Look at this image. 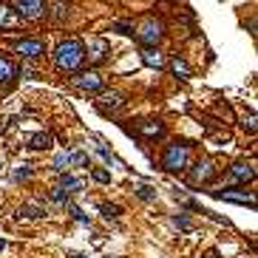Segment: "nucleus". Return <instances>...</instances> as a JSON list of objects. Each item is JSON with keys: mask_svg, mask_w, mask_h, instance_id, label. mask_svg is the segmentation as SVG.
<instances>
[{"mask_svg": "<svg viewBox=\"0 0 258 258\" xmlns=\"http://www.w3.org/2000/svg\"><path fill=\"white\" fill-rule=\"evenodd\" d=\"M82 60H85V45H82L80 37H68L54 48V65L60 71H77Z\"/></svg>", "mask_w": 258, "mask_h": 258, "instance_id": "1", "label": "nucleus"}, {"mask_svg": "<svg viewBox=\"0 0 258 258\" xmlns=\"http://www.w3.org/2000/svg\"><path fill=\"white\" fill-rule=\"evenodd\" d=\"M187 162H190V145L170 142L168 148H165V156H162V168L165 170L182 173V170H187Z\"/></svg>", "mask_w": 258, "mask_h": 258, "instance_id": "2", "label": "nucleus"}, {"mask_svg": "<svg viewBox=\"0 0 258 258\" xmlns=\"http://www.w3.org/2000/svg\"><path fill=\"white\" fill-rule=\"evenodd\" d=\"M71 85L77 91H85V94H99V91L105 88V77L99 71H94V68H88V71H77L71 77Z\"/></svg>", "mask_w": 258, "mask_h": 258, "instance_id": "3", "label": "nucleus"}, {"mask_svg": "<svg viewBox=\"0 0 258 258\" xmlns=\"http://www.w3.org/2000/svg\"><path fill=\"white\" fill-rule=\"evenodd\" d=\"M134 34L142 45H159L162 37H165V23L156 17H148L139 28H134Z\"/></svg>", "mask_w": 258, "mask_h": 258, "instance_id": "4", "label": "nucleus"}, {"mask_svg": "<svg viewBox=\"0 0 258 258\" xmlns=\"http://www.w3.org/2000/svg\"><path fill=\"white\" fill-rule=\"evenodd\" d=\"M190 185L193 187H199V185H210L216 179V165H213V159H199L193 168H190Z\"/></svg>", "mask_w": 258, "mask_h": 258, "instance_id": "5", "label": "nucleus"}, {"mask_svg": "<svg viewBox=\"0 0 258 258\" xmlns=\"http://www.w3.org/2000/svg\"><path fill=\"white\" fill-rule=\"evenodd\" d=\"M14 11L23 20H40L45 17V0H14Z\"/></svg>", "mask_w": 258, "mask_h": 258, "instance_id": "6", "label": "nucleus"}, {"mask_svg": "<svg viewBox=\"0 0 258 258\" xmlns=\"http://www.w3.org/2000/svg\"><path fill=\"white\" fill-rule=\"evenodd\" d=\"M94 105H97L99 114L111 116V114H116V111L125 105V99H122L119 91H105V94H99V99H94Z\"/></svg>", "mask_w": 258, "mask_h": 258, "instance_id": "7", "label": "nucleus"}, {"mask_svg": "<svg viewBox=\"0 0 258 258\" xmlns=\"http://www.w3.org/2000/svg\"><path fill=\"white\" fill-rule=\"evenodd\" d=\"M14 51L20 57H26V60H37V57H43L45 54V43L43 40H34V37H23L14 43Z\"/></svg>", "mask_w": 258, "mask_h": 258, "instance_id": "8", "label": "nucleus"}, {"mask_svg": "<svg viewBox=\"0 0 258 258\" xmlns=\"http://www.w3.org/2000/svg\"><path fill=\"white\" fill-rule=\"evenodd\" d=\"M253 179H256V168H253L250 162H236V165H230V170H227V182H230V185H247Z\"/></svg>", "mask_w": 258, "mask_h": 258, "instance_id": "9", "label": "nucleus"}, {"mask_svg": "<svg viewBox=\"0 0 258 258\" xmlns=\"http://www.w3.org/2000/svg\"><path fill=\"white\" fill-rule=\"evenodd\" d=\"M108 54H111V43L108 40H102V37H91L88 40V51H85V57H88V62H102L108 60Z\"/></svg>", "mask_w": 258, "mask_h": 258, "instance_id": "10", "label": "nucleus"}, {"mask_svg": "<svg viewBox=\"0 0 258 258\" xmlns=\"http://www.w3.org/2000/svg\"><path fill=\"white\" fill-rule=\"evenodd\" d=\"M213 199H222V202H233V205H250L256 207V199L250 190H213Z\"/></svg>", "mask_w": 258, "mask_h": 258, "instance_id": "11", "label": "nucleus"}, {"mask_svg": "<svg viewBox=\"0 0 258 258\" xmlns=\"http://www.w3.org/2000/svg\"><path fill=\"white\" fill-rule=\"evenodd\" d=\"M136 134H142L145 139H159V136H165V125L159 119H145L136 125Z\"/></svg>", "mask_w": 258, "mask_h": 258, "instance_id": "12", "label": "nucleus"}, {"mask_svg": "<svg viewBox=\"0 0 258 258\" xmlns=\"http://www.w3.org/2000/svg\"><path fill=\"white\" fill-rule=\"evenodd\" d=\"M142 62L148 65V68H165V54L159 51V45H145L142 48Z\"/></svg>", "mask_w": 258, "mask_h": 258, "instance_id": "13", "label": "nucleus"}, {"mask_svg": "<svg viewBox=\"0 0 258 258\" xmlns=\"http://www.w3.org/2000/svg\"><path fill=\"white\" fill-rule=\"evenodd\" d=\"M20 23L17 11H14V6H9V3H0V28H14Z\"/></svg>", "mask_w": 258, "mask_h": 258, "instance_id": "14", "label": "nucleus"}, {"mask_svg": "<svg viewBox=\"0 0 258 258\" xmlns=\"http://www.w3.org/2000/svg\"><path fill=\"white\" fill-rule=\"evenodd\" d=\"M170 71H173V77H179V80H190V74H193L185 57H173V60H170Z\"/></svg>", "mask_w": 258, "mask_h": 258, "instance_id": "15", "label": "nucleus"}, {"mask_svg": "<svg viewBox=\"0 0 258 258\" xmlns=\"http://www.w3.org/2000/svg\"><path fill=\"white\" fill-rule=\"evenodd\" d=\"M14 74H17V65L6 57H0V85H9L14 80Z\"/></svg>", "mask_w": 258, "mask_h": 258, "instance_id": "16", "label": "nucleus"}, {"mask_svg": "<svg viewBox=\"0 0 258 258\" xmlns=\"http://www.w3.org/2000/svg\"><path fill=\"white\" fill-rule=\"evenodd\" d=\"M60 187L65 193H80L82 190V179L71 176V173H60Z\"/></svg>", "mask_w": 258, "mask_h": 258, "instance_id": "17", "label": "nucleus"}, {"mask_svg": "<svg viewBox=\"0 0 258 258\" xmlns=\"http://www.w3.org/2000/svg\"><path fill=\"white\" fill-rule=\"evenodd\" d=\"M28 148H31V151H45V148H51V134L40 131V134L28 136Z\"/></svg>", "mask_w": 258, "mask_h": 258, "instance_id": "18", "label": "nucleus"}, {"mask_svg": "<svg viewBox=\"0 0 258 258\" xmlns=\"http://www.w3.org/2000/svg\"><path fill=\"white\" fill-rule=\"evenodd\" d=\"M45 216V207L40 205H23L17 210V219H43Z\"/></svg>", "mask_w": 258, "mask_h": 258, "instance_id": "19", "label": "nucleus"}, {"mask_svg": "<svg viewBox=\"0 0 258 258\" xmlns=\"http://www.w3.org/2000/svg\"><path fill=\"white\" fill-rule=\"evenodd\" d=\"M68 9H71V6H68L65 0H57V3H54V11H51V17L57 20V23H60L62 17H68Z\"/></svg>", "mask_w": 258, "mask_h": 258, "instance_id": "20", "label": "nucleus"}, {"mask_svg": "<svg viewBox=\"0 0 258 258\" xmlns=\"http://www.w3.org/2000/svg\"><path fill=\"white\" fill-rule=\"evenodd\" d=\"M99 213L105 216V219H119V216H122V207H116V205H108V202H102V205H99Z\"/></svg>", "mask_w": 258, "mask_h": 258, "instance_id": "21", "label": "nucleus"}, {"mask_svg": "<svg viewBox=\"0 0 258 258\" xmlns=\"http://www.w3.org/2000/svg\"><path fill=\"white\" fill-rule=\"evenodd\" d=\"M136 196L142 199V202H153V199H156V187H151V185H139V187H136Z\"/></svg>", "mask_w": 258, "mask_h": 258, "instance_id": "22", "label": "nucleus"}, {"mask_svg": "<svg viewBox=\"0 0 258 258\" xmlns=\"http://www.w3.org/2000/svg\"><path fill=\"white\" fill-rule=\"evenodd\" d=\"M68 165H88V153L85 151H71L68 153Z\"/></svg>", "mask_w": 258, "mask_h": 258, "instance_id": "23", "label": "nucleus"}, {"mask_svg": "<svg viewBox=\"0 0 258 258\" xmlns=\"http://www.w3.org/2000/svg\"><path fill=\"white\" fill-rule=\"evenodd\" d=\"M51 202H57V205H68L71 199H68V193H65V190H62L60 185H57V187L51 190Z\"/></svg>", "mask_w": 258, "mask_h": 258, "instance_id": "24", "label": "nucleus"}, {"mask_svg": "<svg viewBox=\"0 0 258 258\" xmlns=\"http://www.w3.org/2000/svg\"><path fill=\"white\" fill-rule=\"evenodd\" d=\"M28 176H31V165H20V168L11 173V179H14V182H26Z\"/></svg>", "mask_w": 258, "mask_h": 258, "instance_id": "25", "label": "nucleus"}, {"mask_svg": "<svg viewBox=\"0 0 258 258\" xmlns=\"http://www.w3.org/2000/svg\"><path fill=\"white\" fill-rule=\"evenodd\" d=\"M91 176H94V182H99V185H108V182H111V173L102 170V168H94L91 170Z\"/></svg>", "mask_w": 258, "mask_h": 258, "instance_id": "26", "label": "nucleus"}, {"mask_svg": "<svg viewBox=\"0 0 258 258\" xmlns=\"http://www.w3.org/2000/svg\"><path fill=\"white\" fill-rule=\"evenodd\" d=\"M173 224H176V227H182V230H193V222H190L185 213H176V216H173Z\"/></svg>", "mask_w": 258, "mask_h": 258, "instance_id": "27", "label": "nucleus"}, {"mask_svg": "<svg viewBox=\"0 0 258 258\" xmlns=\"http://www.w3.org/2000/svg\"><path fill=\"white\" fill-rule=\"evenodd\" d=\"M65 168H68V153H57V156H54V170L62 173Z\"/></svg>", "mask_w": 258, "mask_h": 258, "instance_id": "28", "label": "nucleus"}, {"mask_svg": "<svg viewBox=\"0 0 258 258\" xmlns=\"http://www.w3.org/2000/svg\"><path fill=\"white\" fill-rule=\"evenodd\" d=\"M111 28L119 31V34H125V37H134V26H131V23H111Z\"/></svg>", "mask_w": 258, "mask_h": 258, "instance_id": "29", "label": "nucleus"}, {"mask_svg": "<svg viewBox=\"0 0 258 258\" xmlns=\"http://www.w3.org/2000/svg\"><path fill=\"white\" fill-rule=\"evenodd\" d=\"M68 213H71V219H77V222H82V224H88V216L82 213L77 205H71V202H68Z\"/></svg>", "mask_w": 258, "mask_h": 258, "instance_id": "30", "label": "nucleus"}, {"mask_svg": "<svg viewBox=\"0 0 258 258\" xmlns=\"http://www.w3.org/2000/svg\"><path fill=\"white\" fill-rule=\"evenodd\" d=\"M244 128H247L250 134L256 131V114H250V116H247V122H244Z\"/></svg>", "mask_w": 258, "mask_h": 258, "instance_id": "31", "label": "nucleus"}, {"mask_svg": "<svg viewBox=\"0 0 258 258\" xmlns=\"http://www.w3.org/2000/svg\"><path fill=\"white\" fill-rule=\"evenodd\" d=\"M71 258H85V256H71Z\"/></svg>", "mask_w": 258, "mask_h": 258, "instance_id": "32", "label": "nucleus"}, {"mask_svg": "<svg viewBox=\"0 0 258 258\" xmlns=\"http://www.w3.org/2000/svg\"><path fill=\"white\" fill-rule=\"evenodd\" d=\"M3 247H6V244H3V241H0V250H3Z\"/></svg>", "mask_w": 258, "mask_h": 258, "instance_id": "33", "label": "nucleus"}]
</instances>
